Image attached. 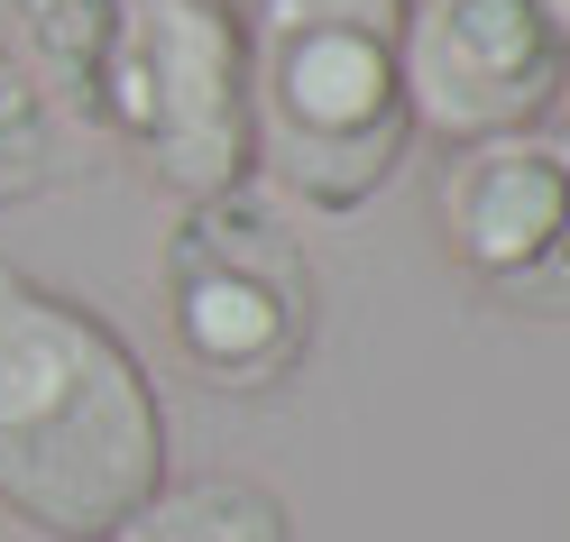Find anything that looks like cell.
<instances>
[{
    "label": "cell",
    "mask_w": 570,
    "mask_h": 542,
    "mask_svg": "<svg viewBox=\"0 0 570 542\" xmlns=\"http://www.w3.org/2000/svg\"><path fill=\"white\" fill-rule=\"evenodd\" d=\"M120 10L129 0H10V28H19V65L38 83H56L75 111H92V83L111 65V38H120Z\"/></svg>",
    "instance_id": "cell-8"
},
{
    "label": "cell",
    "mask_w": 570,
    "mask_h": 542,
    "mask_svg": "<svg viewBox=\"0 0 570 542\" xmlns=\"http://www.w3.org/2000/svg\"><path fill=\"white\" fill-rule=\"evenodd\" d=\"M56 166H65L56 157V101L10 47H0V211L38 203L56 185Z\"/></svg>",
    "instance_id": "cell-9"
},
{
    "label": "cell",
    "mask_w": 570,
    "mask_h": 542,
    "mask_svg": "<svg viewBox=\"0 0 570 542\" xmlns=\"http://www.w3.org/2000/svg\"><path fill=\"white\" fill-rule=\"evenodd\" d=\"M405 0H248V138L276 194L304 211H360L414 148L405 111Z\"/></svg>",
    "instance_id": "cell-2"
},
{
    "label": "cell",
    "mask_w": 570,
    "mask_h": 542,
    "mask_svg": "<svg viewBox=\"0 0 570 542\" xmlns=\"http://www.w3.org/2000/svg\"><path fill=\"white\" fill-rule=\"evenodd\" d=\"M561 111H570V83H561Z\"/></svg>",
    "instance_id": "cell-11"
},
{
    "label": "cell",
    "mask_w": 570,
    "mask_h": 542,
    "mask_svg": "<svg viewBox=\"0 0 570 542\" xmlns=\"http://www.w3.org/2000/svg\"><path fill=\"white\" fill-rule=\"evenodd\" d=\"M166 487V405L138 349L75 295L0 267V505L101 542Z\"/></svg>",
    "instance_id": "cell-1"
},
{
    "label": "cell",
    "mask_w": 570,
    "mask_h": 542,
    "mask_svg": "<svg viewBox=\"0 0 570 542\" xmlns=\"http://www.w3.org/2000/svg\"><path fill=\"white\" fill-rule=\"evenodd\" d=\"M83 120L111 148H129L138 175L166 185L175 203H212L248 185L258 138H248L239 10L230 0H129Z\"/></svg>",
    "instance_id": "cell-3"
},
{
    "label": "cell",
    "mask_w": 570,
    "mask_h": 542,
    "mask_svg": "<svg viewBox=\"0 0 570 542\" xmlns=\"http://www.w3.org/2000/svg\"><path fill=\"white\" fill-rule=\"evenodd\" d=\"M101 542H295V524H285L276 487L239 479V469H212V479H166Z\"/></svg>",
    "instance_id": "cell-7"
},
{
    "label": "cell",
    "mask_w": 570,
    "mask_h": 542,
    "mask_svg": "<svg viewBox=\"0 0 570 542\" xmlns=\"http://www.w3.org/2000/svg\"><path fill=\"white\" fill-rule=\"evenodd\" d=\"M157 285H166L175 358L212 395H276L323 332V285H313L304 239L248 185L185 203V221L166 230Z\"/></svg>",
    "instance_id": "cell-4"
},
{
    "label": "cell",
    "mask_w": 570,
    "mask_h": 542,
    "mask_svg": "<svg viewBox=\"0 0 570 542\" xmlns=\"http://www.w3.org/2000/svg\"><path fill=\"white\" fill-rule=\"evenodd\" d=\"M396 65L414 129L442 148L543 129L570 83V47L533 0H405Z\"/></svg>",
    "instance_id": "cell-6"
},
{
    "label": "cell",
    "mask_w": 570,
    "mask_h": 542,
    "mask_svg": "<svg viewBox=\"0 0 570 542\" xmlns=\"http://www.w3.org/2000/svg\"><path fill=\"white\" fill-rule=\"evenodd\" d=\"M442 258L497 313L570 322V138L515 129L442 157L433 185Z\"/></svg>",
    "instance_id": "cell-5"
},
{
    "label": "cell",
    "mask_w": 570,
    "mask_h": 542,
    "mask_svg": "<svg viewBox=\"0 0 570 542\" xmlns=\"http://www.w3.org/2000/svg\"><path fill=\"white\" fill-rule=\"evenodd\" d=\"M533 10H543V19L561 28V47H570V0H533Z\"/></svg>",
    "instance_id": "cell-10"
}]
</instances>
